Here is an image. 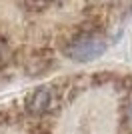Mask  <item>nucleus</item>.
Instances as JSON below:
<instances>
[{
    "label": "nucleus",
    "instance_id": "obj_2",
    "mask_svg": "<svg viewBox=\"0 0 132 134\" xmlns=\"http://www.w3.org/2000/svg\"><path fill=\"white\" fill-rule=\"evenodd\" d=\"M6 54H8V48H6V44L2 42V38H0V64L6 60Z\"/></svg>",
    "mask_w": 132,
    "mask_h": 134
},
{
    "label": "nucleus",
    "instance_id": "obj_3",
    "mask_svg": "<svg viewBox=\"0 0 132 134\" xmlns=\"http://www.w3.org/2000/svg\"><path fill=\"white\" fill-rule=\"evenodd\" d=\"M130 118H132V106H130Z\"/></svg>",
    "mask_w": 132,
    "mask_h": 134
},
{
    "label": "nucleus",
    "instance_id": "obj_1",
    "mask_svg": "<svg viewBox=\"0 0 132 134\" xmlns=\"http://www.w3.org/2000/svg\"><path fill=\"white\" fill-rule=\"evenodd\" d=\"M106 50V40L96 32H82L66 46V54L76 62H90Z\"/></svg>",
    "mask_w": 132,
    "mask_h": 134
}]
</instances>
